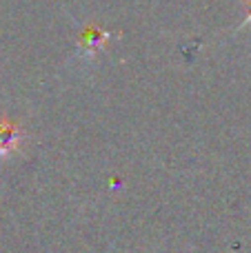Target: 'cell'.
Instances as JSON below:
<instances>
[{
	"mask_svg": "<svg viewBox=\"0 0 251 253\" xmlns=\"http://www.w3.org/2000/svg\"><path fill=\"white\" fill-rule=\"evenodd\" d=\"M109 38L107 31L100 29H87L83 34V49H87V53H96V49L102 47V42Z\"/></svg>",
	"mask_w": 251,
	"mask_h": 253,
	"instance_id": "cell-2",
	"label": "cell"
},
{
	"mask_svg": "<svg viewBox=\"0 0 251 253\" xmlns=\"http://www.w3.org/2000/svg\"><path fill=\"white\" fill-rule=\"evenodd\" d=\"M22 133L20 125L11 123V120H0V158H7L16 153L22 144Z\"/></svg>",
	"mask_w": 251,
	"mask_h": 253,
	"instance_id": "cell-1",
	"label": "cell"
},
{
	"mask_svg": "<svg viewBox=\"0 0 251 253\" xmlns=\"http://www.w3.org/2000/svg\"><path fill=\"white\" fill-rule=\"evenodd\" d=\"M247 25H251V0H247Z\"/></svg>",
	"mask_w": 251,
	"mask_h": 253,
	"instance_id": "cell-3",
	"label": "cell"
}]
</instances>
